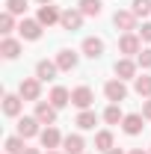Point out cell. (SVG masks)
<instances>
[{"label": "cell", "instance_id": "cell-17", "mask_svg": "<svg viewBox=\"0 0 151 154\" xmlns=\"http://www.w3.org/2000/svg\"><path fill=\"white\" fill-rule=\"evenodd\" d=\"M68 101H71V92H68V89H65V86H57V89H54V92H51V104H54V107H65V104H68Z\"/></svg>", "mask_w": 151, "mask_h": 154}, {"label": "cell", "instance_id": "cell-4", "mask_svg": "<svg viewBox=\"0 0 151 154\" xmlns=\"http://www.w3.org/2000/svg\"><path fill=\"white\" fill-rule=\"evenodd\" d=\"M39 125H42V122H39L36 116H24V119L18 122V136H24V139H30V136L42 134V131H39Z\"/></svg>", "mask_w": 151, "mask_h": 154}, {"label": "cell", "instance_id": "cell-12", "mask_svg": "<svg viewBox=\"0 0 151 154\" xmlns=\"http://www.w3.org/2000/svg\"><path fill=\"white\" fill-rule=\"evenodd\" d=\"M62 145H65V154H83V136L80 134H68L62 139Z\"/></svg>", "mask_w": 151, "mask_h": 154}, {"label": "cell", "instance_id": "cell-27", "mask_svg": "<svg viewBox=\"0 0 151 154\" xmlns=\"http://www.w3.org/2000/svg\"><path fill=\"white\" fill-rule=\"evenodd\" d=\"M24 9H27V0H6V12H12V15H24Z\"/></svg>", "mask_w": 151, "mask_h": 154}, {"label": "cell", "instance_id": "cell-21", "mask_svg": "<svg viewBox=\"0 0 151 154\" xmlns=\"http://www.w3.org/2000/svg\"><path fill=\"white\" fill-rule=\"evenodd\" d=\"M80 12L89 15V18H98L101 15V0H80Z\"/></svg>", "mask_w": 151, "mask_h": 154}, {"label": "cell", "instance_id": "cell-33", "mask_svg": "<svg viewBox=\"0 0 151 154\" xmlns=\"http://www.w3.org/2000/svg\"><path fill=\"white\" fill-rule=\"evenodd\" d=\"M107 154H122V148H110V151H107Z\"/></svg>", "mask_w": 151, "mask_h": 154}, {"label": "cell", "instance_id": "cell-22", "mask_svg": "<svg viewBox=\"0 0 151 154\" xmlns=\"http://www.w3.org/2000/svg\"><path fill=\"white\" fill-rule=\"evenodd\" d=\"M77 125H80L83 131H92L95 125H98V116H95L92 110H83V113L77 116Z\"/></svg>", "mask_w": 151, "mask_h": 154}, {"label": "cell", "instance_id": "cell-20", "mask_svg": "<svg viewBox=\"0 0 151 154\" xmlns=\"http://www.w3.org/2000/svg\"><path fill=\"white\" fill-rule=\"evenodd\" d=\"M116 74H119V80H128V77L136 74V65H133L131 59H119L116 62Z\"/></svg>", "mask_w": 151, "mask_h": 154}, {"label": "cell", "instance_id": "cell-6", "mask_svg": "<svg viewBox=\"0 0 151 154\" xmlns=\"http://www.w3.org/2000/svg\"><path fill=\"white\" fill-rule=\"evenodd\" d=\"M36 119L42 122V125H54V122H57V107L39 101V104H36Z\"/></svg>", "mask_w": 151, "mask_h": 154}, {"label": "cell", "instance_id": "cell-36", "mask_svg": "<svg viewBox=\"0 0 151 154\" xmlns=\"http://www.w3.org/2000/svg\"><path fill=\"white\" fill-rule=\"evenodd\" d=\"M39 3H42V6H48V3H51V0H39Z\"/></svg>", "mask_w": 151, "mask_h": 154}, {"label": "cell", "instance_id": "cell-23", "mask_svg": "<svg viewBox=\"0 0 151 154\" xmlns=\"http://www.w3.org/2000/svg\"><path fill=\"white\" fill-rule=\"evenodd\" d=\"M27 145H24V136H9L6 139V154H24Z\"/></svg>", "mask_w": 151, "mask_h": 154}, {"label": "cell", "instance_id": "cell-35", "mask_svg": "<svg viewBox=\"0 0 151 154\" xmlns=\"http://www.w3.org/2000/svg\"><path fill=\"white\" fill-rule=\"evenodd\" d=\"M131 154H145V151H142V148H133V151Z\"/></svg>", "mask_w": 151, "mask_h": 154}, {"label": "cell", "instance_id": "cell-9", "mask_svg": "<svg viewBox=\"0 0 151 154\" xmlns=\"http://www.w3.org/2000/svg\"><path fill=\"white\" fill-rule=\"evenodd\" d=\"M57 71H59V65L51 62V59H42V62L36 65V77H39V80H54Z\"/></svg>", "mask_w": 151, "mask_h": 154}, {"label": "cell", "instance_id": "cell-24", "mask_svg": "<svg viewBox=\"0 0 151 154\" xmlns=\"http://www.w3.org/2000/svg\"><path fill=\"white\" fill-rule=\"evenodd\" d=\"M95 148L110 151V148H113V134H110V131H101V134L95 136Z\"/></svg>", "mask_w": 151, "mask_h": 154}, {"label": "cell", "instance_id": "cell-34", "mask_svg": "<svg viewBox=\"0 0 151 154\" xmlns=\"http://www.w3.org/2000/svg\"><path fill=\"white\" fill-rule=\"evenodd\" d=\"M24 154H39V151H36V148H27V151H24Z\"/></svg>", "mask_w": 151, "mask_h": 154}, {"label": "cell", "instance_id": "cell-1", "mask_svg": "<svg viewBox=\"0 0 151 154\" xmlns=\"http://www.w3.org/2000/svg\"><path fill=\"white\" fill-rule=\"evenodd\" d=\"M92 101H95V95H92V89H89V86H77L74 92H71V104L80 107V110H89V107H92Z\"/></svg>", "mask_w": 151, "mask_h": 154}, {"label": "cell", "instance_id": "cell-5", "mask_svg": "<svg viewBox=\"0 0 151 154\" xmlns=\"http://www.w3.org/2000/svg\"><path fill=\"white\" fill-rule=\"evenodd\" d=\"M62 18V12H59L57 6H51V3H48V6H39V24H42V27H51V24H57V21Z\"/></svg>", "mask_w": 151, "mask_h": 154}, {"label": "cell", "instance_id": "cell-2", "mask_svg": "<svg viewBox=\"0 0 151 154\" xmlns=\"http://www.w3.org/2000/svg\"><path fill=\"white\" fill-rule=\"evenodd\" d=\"M104 95L110 98L113 104H119V101H125V98H128V86H125L122 80H110V83L104 86Z\"/></svg>", "mask_w": 151, "mask_h": 154}, {"label": "cell", "instance_id": "cell-37", "mask_svg": "<svg viewBox=\"0 0 151 154\" xmlns=\"http://www.w3.org/2000/svg\"><path fill=\"white\" fill-rule=\"evenodd\" d=\"M48 154H59V151H48Z\"/></svg>", "mask_w": 151, "mask_h": 154}, {"label": "cell", "instance_id": "cell-15", "mask_svg": "<svg viewBox=\"0 0 151 154\" xmlns=\"http://www.w3.org/2000/svg\"><path fill=\"white\" fill-rule=\"evenodd\" d=\"M125 134H131V136H136L139 131H142V116H136V113H131V116H125Z\"/></svg>", "mask_w": 151, "mask_h": 154}, {"label": "cell", "instance_id": "cell-10", "mask_svg": "<svg viewBox=\"0 0 151 154\" xmlns=\"http://www.w3.org/2000/svg\"><path fill=\"white\" fill-rule=\"evenodd\" d=\"M83 54H86V57L89 59H98L101 57V54H104V42H101V38H86V42H83Z\"/></svg>", "mask_w": 151, "mask_h": 154}, {"label": "cell", "instance_id": "cell-11", "mask_svg": "<svg viewBox=\"0 0 151 154\" xmlns=\"http://www.w3.org/2000/svg\"><path fill=\"white\" fill-rule=\"evenodd\" d=\"M57 65H59V71H71L77 65V54L74 51H59L57 54Z\"/></svg>", "mask_w": 151, "mask_h": 154}, {"label": "cell", "instance_id": "cell-3", "mask_svg": "<svg viewBox=\"0 0 151 154\" xmlns=\"http://www.w3.org/2000/svg\"><path fill=\"white\" fill-rule=\"evenodd\" d=\"M39 77H27V80H21V89H18V95L24 98V101H39Z\"/></svg>", "mask_w": 151, "mask_h": 154}, {"label": "cell", "instance_id": "cell-26", "mask_svg": "<svg viewBox=\"0 0 151 154\" xmlns=\"http://www.w3.org/2000/svg\"><path fill=\"white\" fill-rule=\"evenodd\" d=\"M136 92H139V95H145V98H151V77H148V74L136 77Z\"/></svg>", "mask_w": 151, "mask_h": 154}, {"label": "cell", "instance_id": "cell-16", "mask_svg": "<svg viewBox=\"0 0 151 154\" xmlns=\"http://www.w3.org/2000/svg\"><path fill=\"white\" fill-rule=\"evenodd\" d=\"M119 48H122V54H139V38L133 36V33H128V36H122V42H119Z\"/></svg>", "mask_w": 151, "mask_h": 154}, {"label": "cell", "instance_id": "cell-19", "mask_svg": "<svg viewBox=\"0 0 151 154\" xmlns=\"http://www.w3.org/2000/svg\"><path fill=\"white\" fill-rule=\"evenodd\" d=\"M0 54H3L6 59H15L21 54V45L15 42V38H3V42H0Z\"/></svg>", "mask_w": 151, "mask_h": 154}, {"label": "cell", "instance_id": "cell-18", "mask_svg": "<svg viewBox=\"0 0 151 154\" xmlns=\"http://www.w3.org/2000/svg\"><path fill=\"white\" fill-rule=\"evenodd\" d=\"M21 101H24L21 95H6L3 98V113L6 116H18L21 113Z\"/></svg>", "mask_w": 151, "mask_h": 154}, {"label": "cell", "instance_id": "cell-7", "mask_svg": "<svg viewBox=\"0 0 151 154\" xmlns=\"http://www.w3.org/2000/svg\"><path fill=\"white\" fill-rule=\"evenodd\" d=\"M59 24H62V30H80V24H83V12H80V9H68V12H62Z\"/></svg>", "mask_w": 151, "mask_h": 154}, {"label": "cell", "instance_id": "cell-25", "mask_svg": "<svg viewBox=\"0 0 151 154\" xmlns=\"http://www.w3.org/2000/svg\"><path fill=\"white\" fill-rule=\"evenodd\" d=\"M104 119H107V125H119V122H125V116H122V110H119V104H110L107 113H104Z\"/></svg>", "mask_w": 151, "mask_h": 154}, {"label": "cell", "instance_id": "cell-8", "mask_svg": "<svg viewBox=\"0 0 151 154\" xmlns=\"http://www.w3.org/2000/svg\"><path fill=\"white\" fill-rule=\"evenodd\" d=\"M18 30H21V36L30 38V42H36V38L42 36V24H39V21H33V18H24Z\"/></svg>", "mask_w": 151, "mask_h": 154}, {"label": "cell", "instance_id": "cell-31", "mask_svg": "<svg viewBox=\"0 0 151 154\" xmlns=\"http://www.w3.org/2000/svg\"><path fill=\"white\" fill-rule=\"evenodd\" d=\"M139 36L145 38V42H151V24H142V30H139Z\"/></svg>", "mask_w": 151, "mask_h": 154}, {"label": "cell", "instance_id": "cell-29", "mask_svg": "<svg viewBox=\"0 0 151 154\" xmlns=\"http://www.w3.org/2000/svg\"><path fill=\"white\" fill-rule=\"evenodd\" d=\"M133 15H148L151 12V0H133Z\"/></svg>", "mask_w": 151, "mask_h": 154}, {"label": "cell", "instance_id": "cell-30", "mask_svg": "<svg viewBox=\"0 0 151 154\" xmlns=\"http://www.w3.org/2000/svg\"><path fill=\"white\" fill-rule=\"evenodd\" d=\"M136 62H139L142 68H151V48L148 51H139V54H136Z\"/></svg>", "mask_w": 151, "mask_h": 154}, {"label": "cell", "instance_id": "cell-13", "mask_svg": "<svg viewBox=\"0 0 151 154\" xmlns=\"http://www.w3.org/2000/svg\"><path fill=\"white\" fill-rule=\"evenodd\" d=\"M39 136H42V145H45V148H57L59 142H62V136H59L57 128H45Z\"/></svg>", "mask_w": 151, "mask_h": 154}, {"label": "cell", "instance_id": "cell-14", "mask_svg": "<svg viewBox=\"0 0 151 154\" xmlns=\"http://www.w3.org/2000/svg\"><path fill=\"white\" fill-rule=\"evenodd\" d=\"M113 24L119 27V30H133L136 15H133V12H116V15H113Z\"/></svg>", "mask_w": 151, "mask_h": 154}, {"label": "cell", "instance_id": "cell-28", "mask_svg": "<svg viewBox=\"0 0 151 154\" xmlns=\"http://www.w3.org/2000/svg\"><path fill=\"white\" fill-rule=\"evenodd\" d=\"M12 27H15L12 12H3V15H0V33H6V36H9V33H12Z\"/></svg>", "mask_w": 151, "mask_h": 154}, {"label": "cell", "instance_id": "cell-32", "mask_svg": "<svg viewBox=\"0 0 151 154\" xmlns=\"http://www.w3.org/2000/svg\"><path fill=\"white\" fill-rule=\"evenodd\" d=\"M142 116H145V119H151V98L142 104Z\"/></svg>", "mask_w": 151, "mask_h": 154}]
</instances>
